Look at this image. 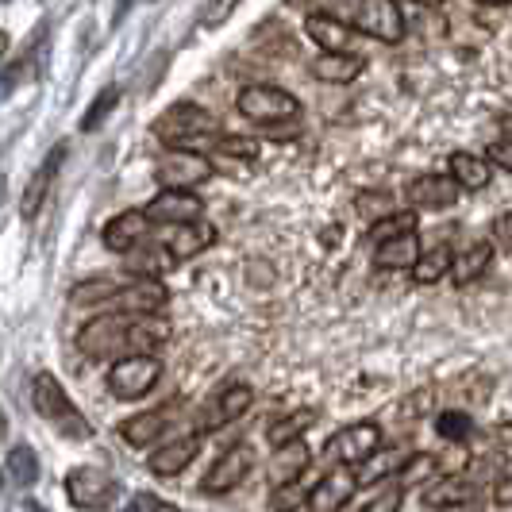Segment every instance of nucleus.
I'll return each mask as SVG.
<instances>
[{"label":"nucleus","instance_id":"nucleus-10","mask_svg":"<svg viewBox=\"0 0 512 512\" xmlns=\"http://www.w3.org/2000/svg\"><path fill=\"white\" fill-rule=\"evenodd\" d=\"M212 178V166H208L201 154L189 151H166L154 162V181L158 189H193L201 181Z\"/></svg>","mask_w":512,"mask_h":512},{"label":"nucleus","instance_id":"nucleus-55","mask_svg":"<svg viewBox=\"0 0 512 512\" xmlns=\"http://www.w3.org/2000/svg\"><path fill=\"white\" fill-rule=\"evenodd\" d=\"M124 512H139V509H135V505H128V509H124Z\"/></svg>","mask_w":512,"mask_h":512},{"label":"nucleus","instance_id":"nucleus-34","mask_svg":"<svg viewBox=\"0 0 512 512\" xmlns=\"http://www.w3.org/2000/svg\"><path fill=\"white\" fill-rule=\"evenodd\" d=\"M436 436L447 439V443H466V439L474 436V420L459 409H447L436 416Z\"/></svg>","mask_w":512,"mask_h":512},{"label":"nucleus","instance_id":"nucleus-49","mask_svg":"<svg viewBox=\"0 0 512 512\" xmlns=\"http://www.w3.org/2000/svg\"><path fill=\"white\" fill-rule=\"evenodd\" d=\"M4 51H8V35L0 31V58H4Z\"/></svg>","mask_w":512,"mask_h":512},{"label":"nucleus","instance_id":"nucleus-54","mask_svg":"<svg viewBox=\"0 0 512 512\" xmlns=\"http://www.w3.org/2000/svg\"><path fill=\"white\" fill-rule=\"evenodd\" d=\"M0 489H4V470H0Z\"/></svg>","mask_w":512,"mask_h":512},{"label":"nucleus","instance_id":"nucleus-43","mask_svg":"<svg viewBox=\"0 0 512 512\" xmlns=\"http://www.w3.org/2000/svg\"><path fill=\"white\" fill-rule=\"evenodd\" d=\"M139 512H181L174 509L170 501H162V497H154V493H135V501H131Z\"/></svg>","mask_w":512,"mask_h":512},{"label":"nucleus","instance_id":"nucleus-46","mask_svg":"<svg viewBox=\"0 0 512 512\" xmlns=\"http://www.w3.org/2000/svg\"><path fill=\"white\" fill-rule=\"evenodd\" d=\"M24 512H51V509H47L43 501H35V497H27V501H24Z\"/></svg>","mask_w":512,"mask_h":512},{"label":"nucleus","instance_id":"nucleus-36","mask_svg":"<svg viewBox=\"0 0 512 512\" xmlns=\"http://www.w3.org/2000/svg\"><path fill=\"white\" fill-rule=\"evenodd\" d=\"M355 208H359V216H366V224H378V220L397 212L389 193H362L359 201H355Z\"/></svg>","mask_w":512,"mask_h":512},{"label":"nucleus","instance_id":"nucleus-31","mask_svg":"<svg viewBox=\"0 0 512 512\" xmlns=\"http://www.w3.org/2000/svg\"><path fill=\"white\" fill-rule=\"evenodd\" d=\"M451 266H455V255H451V247H432V251H424L420 255V262L412 266L409 274H412V282L416 285H436L439 278H447L451 274Z\"/></svg>","mask_w":512,"mask_h":512},{"label":"nucleus","instance_id":"nucleus-33","mask_svg":"<svg viewBox=\"0 0 512 512\" xmlns=\"http://www.w3.org/2000/svg\"><path fill=\"white\" fill-rule=\"evenodd\" d=\"M409 231H416V212L405 208V212H393V216H385V220H378V224H370L366 239L378 247V243H385V239H397V235H409Z\"/></svg>","mask_w":512,"mask_h":512},{"label":"nucleus","instance_id":"nucleus-6","mask_svg":"<svg viewBox=\"0 0 512 512\" xmlns=\"http://www.w3.org/2000/svg\"><path fill=\"white\" fill-rule=\"evenodd\" d=\"M77 351L85 359H120L128 355V316L124 312H108L89 320L81 332H77Z\"/></svg>","mask_w":512,"mask_h":512},{"label":"nucleus","instance_id":"nucleus-19","mask_svg":"<svg viewBox=\"0 0 512 512\" xmlns=\"http://www.w3.org/2000/svg\"><path fill=\"white\" fill-rule=\"evenodd\" d=\"M62 154H66V147H54L47 158H43V166L35 170V178L27 181V193L24 201H20V216H24L27 224L43 212V205H47V197H51L54 181H58V166H62Z\"/></svg>","mask_w":512,"mask_h":512},{"label":"nucleus","instance_id":"nucleus-52","mask_svg":"<svg viewBox=\"0 0 512 512\" xmlns=\"http://www.w3.org/2000/svg\"><path fill=\"white\" fill-rule=\"evenodd\" d=\"M0 201H4V174H0Z\"/></svg>","mask_w":512,"mask_h":512},{"label":"nucleus","instance_id":"nucleus-11","mask_svg":"<svg viewBox=\"0 0 512 512\" xmlns=\"http://www.w3.org/2000/svg\"><path fill=\"white\" fill-rule=\"evenodd\" d=\"M178 412H181V405L170 401V405H162V409L128 416V420L120 424V436L128 439L131 447H162L166 436H170V428L178 424Z\"/></svg>","mask_w":512,"mask_h":512},{"label":"nucleus","instance_id":"nucleus-2","mask_svg":"<svg viewBox=\"0 0 512 512\" xmlns=\"http://www.w3.org/2000/svg\"><path fill=\"white\" fill-rule=\"evenodd\" d=\"M31 409L35 416H43L54 432L70 443H89L93 439V424L81 416V409L74 405V397L62 389V382L54 374H35L31 382Z\"/></svg>","mask_w":512,"mask_h":512},{"label":"nucleus","instance_id":"nucleus-27","mask_svg":"<svg viewBox=\"0 0 512 512\" xmlns=\"http://www.w3.org/2000/svg\"><path fill=\"white\" fill-rule=\"evenodd\" d=\"M489 178H493V166H489V158H478V154L470 151H455L451 154V181L466 189V193H478V189H486Z\"/></svg>","mask_w":512,"mask_h":512},{"label":"nucleus","instance_id":"nucleus-7","mask_svg":"<svg viewBox=\"0 0 512 512\" xmlns=\"http://www.w3.org/2000/svg\"><path fill=\"white\" fill-rule=\"evenodd\" d=\"M382 451V428L362 420V424H347L328 439V459L335 466H362Z\"/></svg>","mask_w":512,"mask_h":512},{"label":"nucleus","instance_id":"nucleus-16","mask_svg":"<svg viewBox=\"0 0 512 512\" xmlns=\"http://www.w3.org/2000/svg\"><path fill=\"white\" fill-rule=\"evenodd\" d=\"M147 231H151V220L143 208H131V212H120L112 216L101 231V243L112 251V255H131L139 243H147Z\"/></svg>","mask_w":512,"mask_h":512},{"label":"nucleus","instance_id":"nucleus-44","mask_svg":"<svg viewBox=\"0 0 512 512\" xmlns=\"http://www.w3.org/2000/svg\"><path fill=\"white\" fill-rule=\"evenodd\" d=\"M493 243L505 247V251H512V212H505V216L493 220Z\"/></svg>","mask_w":512,"mask_h":512},{"label":"nucleus","instance_id":"nucleus-39","mask_svg":"<svg viewBox=\"0 0 512 512\" xmlns=\"http://www.w3.org/2000/svg\"><path fill=\"white\" fill-rule=\"evenodd\" d=\"M305 501H308L305 482H293V486H278V489H274V509H278V512L305 509Z\"/></svg>","mask_w":512,"mask_h":512},{"label":"nucleus","instance_id":"nucleus-5","mask_svg":"<svg viewBox=\"0 0 512 512\" xmlns=\"http://www.w3.org/2000/svg\"><path fill=\"white\" fill-rule=\"evenodd\" d=\"M162 378V359L158 355H124L108 370V389L116 401H143Z\"/></svg>","mask_w":512,"mask_h":512},{"label":"nucleus","instance_id":"nucleus-12","mask_svg":"<svg viewBox=\"0 0 512 512\" xmlns=\"http://www.w3.org/2000/svg\"><path fill=\"white\" fill-rule=\"evenodd\" d=\"M143 212H147L151 224L181 228V224H197L205 216V201L197 193H189V189H162Z\"/></svg>","mask_w":512,"mask_h":512},{"label":"nucleus","instance_id":"nucleus-29","mask_svg":"<svg viewBox=\"0 0 512 512\" xmlns=\"http://www.w3.org/2000/svg\"><path fill=\"white\" fill-rule=\"evenodd\" d=\"M439 478V459L436 455H428V451H416L409 459L397 466V474H393V482L401 489H416V486H432Z\"/></svg>","mask_w":512,"mask_h":512},{"label":"nucleus","instance_id":"nucleus-47","mask_svg":"<svg viewBox=\"0 0 512 512\" xmlns=\"http://www.w3.org/2000/svg\"><path fill=\"white\" fill-rule=\"evenodd\" d=\"M8 439V416H4V409H0V443Z\"/></svg>","mask_w":512,"mask_h":512},{"label":"nucleus","instance_id":"nucleus-18","mask_svg":"<svg viewBox=\"0 0 512 512\" xmlns=\"http://www.w3.org/2000/svg\"><path fill=\"white\" fill-rule=\"evenodd\" d=\"M201 443H205V436H197V432H193V436L166 439L162 447H154L151 474H158V478H178L181 470L201 455Z\"/></svg>","mask_w":512,"mask_h":512},{"label":"nucleus","instance_id":"nucleus-8","mask_svg":"<svg viewBox=\"0 0 512 512\" xmlns=\"http://www.w3.org/2000/svg\"><path fill=\"white\" fill-rule=\"evenodd\" d=\"M258 466V451L251 443H231L228 451L220 455V459L208 466L205 482L201 489L212 493V497H220V493H231L235 486H243L247 478H251V470Z\"/></svg>","mask_w":512,"mask_h":512},{"label":"nucleus","instance_id":"nucleus-26","mask_svg":"<svg viewBox=\"0 0 512 512\" xmlns=\"http://www.w3.org/2000/svg\"><path fill=\"white\" fill-rule=\"evenodd\" d=\"M362 70H366V62L359 54H320L312 62V77L328 81V85H351V81L362 77Z\"/></svg>","mask_w":512,"mask_h":512},{"label":"nucleus","instance_id":"nucleus-17","mask_svg":"<svg viewBox=\"0 0 512 512\" xmlns=\"http://www.w3.org/2000/svg\"><path fill=\"white\" fill-rule=\"evenodd\" d=\"M412 208H428V212H439V208H451L462 197V189L447 174H420V178L409 181L405 189Z\"/></svg>","mask_w":512,"mask_h":512},{"label":"nucleus","instance_id":"nucleus-23","mask_svg":"<svg viewBox=\"0 0 512 512\" xmlns=\"http://www.w3.org/2000/svg\"><path fill=\"white\" fill-rule=\"evenodd\" d=\"M212 243H216V228H212V224H205V220H197V224H181V228L170 231L162 247L174 255V262H185V258L208 251Z\"/></svg>","mask_w":512,"mask_h":512},{"label":"nucleus","instance_id":"nucleus-14","mask_svg":"<svg viewBox=\"0 0 512 512\" xmlns=\"http://www.w3.org/2000/svg\"><path fill=\"white\" fill-rule=\"evenodd\" d=\"M251 405H255V389H251L247 382H228L212 401H208V409L201 412L197 436H208L212 428H224V424H231V420H239Z\"/></svg>","mask_w":512,"mask_h":512},{"label":"nucleus","instance_id":"nucleus-15","mask_svg":"<svg viewBox=\"0 0 512 512\" xmlns=\"http://www.w3.org/2000/svg\"><path fill=\"white\" fill-rule=\"evenodd\" d=\"M166 301H170L166 285L151 282V278H139V282L131 285H120V293L108 301V308L124 312V316H158L166 308Z\"/></svg>","mask_w":512,"mask_h":512},{"label":"nucleus","instance_id":"nucleus-37","mask_svg":"<svg viewBox=\"0 0 512 512\" xmlns=\"http://www.w3.org/2000/svg\"><path fill=\"white\" fill-rule=\"evenodd\" d=\"M212 151L228 154V158H247V162H255V158H258V143H255V139H247V135H220Z\"/></svg>","mask_w":512,"mask_h":512},{"label":"nucleus","instance_id":"nucleus-22","mask_svg":"<svg viewBox=\"0 0 512 512\" xmlns=\"http://www.w3.org/2000/svg\"><path fill=\"white\" fill-rule=\"evenodd\" d=\"M312 455H308L305 439H297V443H285L274 451V459H270V486H293V482H305V470Z\"/></svg>","mask_w":512,"mask_h":512},{"label":"nucleus","instance_id":"nucleus-25","mask_svg":"<svg viewBox=\"0 0 512 512\" xmlns=\"http://www.w3.org/2000/svg\"><path fill=\"white\" fill-rule=\"evenodd\" d=\"M170 266H174V255H170L162 243H139L131 255H124V270H128L135 282H139V278H151V282H158V278H162Z\"/></svg>","mask_w":512,"mask_h":512},{"label":"nucleus","instance_id":"nucleus-9","mask_svg":"<svg viewBox=\"0 0 512 512\" xmlns=\"http://www.w3.org/2000/svg\"><path fill=\"white\" fill-rule=\"evenodd\" d=\"M355 27L378 43H401L405 39V8L397 0H359Z\"/></svg>","mask_w":512,"mask_h":512},{"label":"nucleus","instance_id":"nucleus-4","mask_svg":"<svg viewBox=\"0 0 512 512\" xmlns=\"http://www.w3.org/2000/svg\"><path fill=\"white\" fill-rule=\"evenodd\" d=\"M235 108L243 120L251 124H285V120H297L301 112V101L293 93H285L278 85H247L239 97H235Z\"/></svg>","mask_w":512,"mask_h":512},{"label":"nucleus","instance_id":"nucleus-41","mask_svg":"<svg viewBox=\"0 0 512 512\" xmlns=\"http://www.w3.org/2000/svg\"><path fill=\"white\" fill-rule=\"evenodd\" d=\"M239 8V0H208V12H205V20H201V27H224L231 20V12Z\"/></svg>","mask_w":512,"mask_h":512},{"label":"nucleus","instance_id":"nucleus-45","mask_svg":"<svg viewBox=\"0 0 512 512\" xmlns=\"http://www.w3.org/2000/svg\"><path fill=\"white\" fill-rule=\"evenodd\" d=\"M436 512H482V501H462V505H447V509Z\"/></svg>","mask_w":512,"mask_h":512},{"label":"nucleus","instance_id":"nucleus-21","mask_svg":"<svg viewBox=\"0 0 512 512\" xmlns=\"http://www.w3.org/2000/svg\"><path fill=\"white\" fill-rule=\"evenodd\" d=\"M305 31L316 47H324V54H351V27L343 20H335L328 12H312L305 16Z\"/></svg>","mask_w":512,"mask_h":512},{"label":"nucleus","instance_id":"nucleus-24","mask_svg":"<svg viewBox=\"0 0 512 512\" xmlns=\"http://www.w3.org/2000/svg\"><path fill=\"white\" fill-rule=\"evenodd\" d=\"M420 235L409 231V235H397V239H385L374 247V266L378 270H412L420 262Z\"/></svg>","mask_w":512,"mask_h":512},{"label":"nucleus","instance_id":"nucleus-42","mask_svg":"<svg viewBox=\"0 0 512 512\" xmlns=\"http://www.w3.org/2000/svg\"><path fill=\"white\" fill-rule=\"evenodd\" d=\"M489 166H501V170H509L512 174V139H497V143H489Z\"/></svg>","mask_w":512,"mask_h":512},{"label":"nucleus","instance_id":"nucleus-50","mask_svg":"<svg viewBox=\"0 0 512 512\" xmlns=\"http://www.w3.org/2000/svg\"><path fill=\"white\" fill-rule=\"evenodd\" d=\"M501 128L509 131V139H512V116H505V120H501Z\"/></svg>","mask_w":512,"mask_h":512},{"label":"nucleus","instance_id":"nucleus-3","mask_svg":"<svg viewBox=\"0 0 512 512\" xmlns=\"http://www.w3.org/2000/svg\"><path fill=\"white\" fill-rule=\"evenodd\" d=\"M66 497H70V505L81 512H104L116 505L120 482H116L104 466H74V470L66 474Z\"/></svg>","mask_w":512,"mask_h":512},{"label":"nucleus","instance_id":"nucleus-51","mask_svg":"<svg viewBox=\"0 0 512 512\" xmlns=\"http://www.w3.org/2000/svg\"><path fill=\"white\" fill-rule=\"evenodd\" d=\"M478 4H489V8H493V4H509V0H478Z\"/></svg>","mask_w":512,"mask_h":512},{"label":"nucleus","instance_id":"nucleus-20","mask_svg":"<svg viewBox=\"0 0 512 512\" xmlns=\"http://www.w3.org/2000/svg\"><path fill=\"white\" fill-rule=\"evenodd\" d=\"M482 497V482H474L470 474H443L432 486L424 489V505L428 509H447V505H462V501H478Z\"/></svg>","mask_w":512,"mask_h":512},{"label":"nucleus","instance_id":"nucleus-30","mask_svg":"<svg viewBox=\"0 0 512 512\" xmlns=\"http://www.w3.org/2000/svg\"><path fill=\"white\" fill-rule=\"evenodd\" d=\"M312 420H316V412L312 409H301V412H289L282 420H270V428H266V439H270V447L278 451L285 443H297V439H305V432L312 428Z\"/></svg>","mask_w":512,"mask_h":512},{"label":"nucleus","instance_id":"nucleus-48","mask_svg":"<svg viewBox=\"0 0 512 512\" xmlns=\"http://www.w3.org/2000/svg\"><path fill=\"white\" fill-rule=\"evenodd\" d=\"M420 8H436V4H443V0H416Z\"/></svg>","mask_w":512,"mask_h":512},{"label":"nucleus","instance_id":"nucleus-53","mask_svg":"<svg viewBox=\"0 0 512 512\" xmlns=\"http://www.w3.org/2000/svg\"><path fill=\"white\" fill-rule=\"evenodd\" d=\"M505 478H512V462H509V470H505Z\"/></svg>","mask_w":512,"mask_h":512},{"label":"nucleus","instance_id":"nucleus-1","mask_svg":"<svg viewBox=\"0 0 512 512\" xmlns=\"http://www.w3.org/2000/svg\"><path fill=\"white\" fill-rule=\"evenodd\" d=\"M154 139L158 143H166L170 151H208V147H216V139H220V131H216V116L201 108V104L193 101H181L174 108H166L158 120H154Z\"/></svg>","mask_w":512,"mask_h":512},{"label":"nucleus","instance_id":"nucleus-32","mask_svg":"<svg viewBox=\"0 0 512 512\" xmlns=\"http://www.w3.org/2000/svg\"><path fill=\"white\" fill-rule=\"evenodd\" d=\"M4 474L16 482L20 489H31L35 482H39V474H43V466H39V455H35V447H27V443H20V447H12L8 451V466H4Z\"/></svg>","mask_w":512,"mask_h":512},{"label":"nucleus","instance_id":"nucleus-35","mask_svg":"<svg viewBox=\"0 0 512 512\" xmlns=\"http://www.w3.org/2000/svg\"><path fill=\"white\" fill-rule=\"evenodd\" d=\"M116 293H120V285L116 282H108V278H93V282H81L74 289V305H108Z\"/></svg>","mask_w":512,"mask_h":512},{"label":"nucleus","instance_id":"nucleus-40","mask_svg":"<svg viewBox=\"0 0 512 512\" xmlns=\"http://www.w3.org/2000/svg\"><path fill=\"white\" fill-rule=\"evenodd\" d=\"M401 501H405V489L393 482V486L382 489V493H378V497H374V501H370L366 509H359V512H401Z\"/></svg>","mask_w":512,"mask_h":512},{"label":"nucleus","instance_id":"nucleus-28","mask_svg":"<svg viewBox=\"0 0 512 512\" xmlns=\"http://www.w3.org/2000/svg\"><path fill=\"white\" fill-rule=\"evenodd\" d=\"M493 266V243H474V247H466L462 255H455V266H451V282L466 289V285H474L478 278H486V270Z\"/></svg>","mask_w":512,"mask_h":512},{"label":"nucleus","instance_id":"nucleus-13","mask_svg":"<svg viewBox=\"0 0 512 512\" xmlns=\"http://www.w3.org/2000/svg\"><path fill=\"white\" fill-rule=\"evenodd\" d=\"M359 493V474L351 466H335L328 470L316 486L308 489V512H339L351 505V497Z\"/></svg>","mask_w":512,"mask_h":512},{"label":"nucleus","instance_id":"nucleus-38","mask_svg":"<svg viewBox=\"0 0 512 512\" xmlns=\"http://www.w3.org/2000/svg\"><path fill=\"white\" fill-rule=\"evenodd\" d=\"M120 104V89H104L101 97H97V104L85 112V120H81V131H97L104 124V116L112 112Z\"/></svg>","mask_w":512,"mask_h":512}]
</instances>
